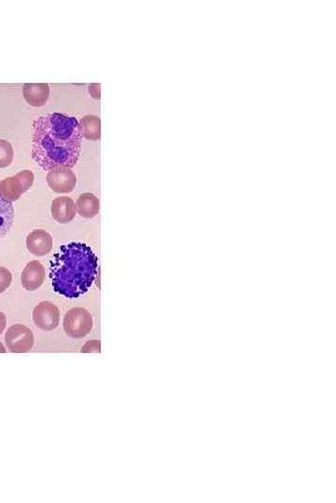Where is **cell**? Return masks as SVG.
<instances>
[{
    "label": "cell",
    "mask_w": 336,
    "mask_h": 503,
    "mask_svg": "<svg viewBox=\"0 0 336 503\" xmlns=\"http://www.w3.org/2000/svg\"><path fill=\"white\" fill-rule=\"evenodd\" d=\"M14 150L9 141L0 139V168H6L12 164Z\"/></svg>",
    "instance_id": "9a60e30c"
},
{
    "label": "cell",
    "mask_w": 336,
    "mask_h": 503,
    "mask_svg": "<svg viewBox=\"0 0 336 503\" xmlns=\"http://www.w3.org/2000/svg\"><path fill=\"white\" fill-rule=\"evenodd\" d=\"M12 274L8 268L0 267V294L4 293L10 286Z\"/></svg>",
    "instance_id": "2e32d148"
},
{
    "label": "cell",
    "mask_w": 336,
    "mask_h": 503,
    "mask_svg": "<svg viewBox=\"0 0 336 503\" xmlns=\"http://www.w3.org/2000/svg\"><path fill=\"white\" fill-rule=\"evenodd\" d=\"M54 242L51 234L44 230H35L26 238V248L36 257H44L52 250Z\"/></svg>",
    "instance_id": "9c48e42d"
},
{
    "label": "cell",
    "mask_w": 336,
    "mask_h": 503,
    "mask_svg": "<svg viewBox=\"0 0 336 503\" xmlns=\"http://www.w3.org/2000/svg\"><path fill=\"white\" fill-rule=\"evenodd\" d=\"M49 188L56 193H70L77 185L75 173L70 168H54L46 176Z\"/></svg>",
    "instance_id": "8992f818"
},
{
    "label": "cell",
    "mask_w": 336,
    "mask_h": 503,
    "mask_svg": "<svg viewBox=\"0 0 336 503\" xmlns=\"http://www.w3.org/2000/svg\"><path fill=\"white\" fill-rule=\"evenodd\" d=\"M81 352H83V354H92V352H94V354H99V352H101V341H90L86 342V343L83 345V347H81Z\"/></svg>",
    "instance_id": "e0dca14e"
},
{
    "label": "cell",
    "mask_w": 336,
    "mask_h": 503,
    "mask_svg": "<svg viewBox=\"0 0 336 503\" xmlns=\"http://www.w3.org/2000/svg\"><path fill=\"white\" fill-rule=\"evenodd\" d=\"M32 158L45 171L74 167L81 157L83 130L75 117L49 113L32 123Z\"/></svg>",
    "instance_id": "6da1fadb"
},
{
    "label": "cell",
    "mask_w": 336,
    "mask_h": 503,
    "mask_svg": "<svg viewBox=\"0 0 336 503\" xmlns=\"http://www.w3.org/2000/svg\"><path fill=\"white\" fill-rule=\"evenodd\" d=\"M14 221V208L12 202L7 201L0 195V239L3 238L12 230Z\"/></svg>",
    "instance_id": "5bb4252c"
},
{
    "label": "cell",
    "mask_w": 336,
    "mask_h": 503,
    "mask_svg": "<svg viewBox=\"0 0 336 503\" xmlns=\"http://www.w3.org/2000/svg\"><path fill=\"white\" fill-rule=\"evenodd\" d=\"M98 257L84 242H70L60 247L52 257L49 277L52 288L67 299H78L87 293L96 281Z\"/></svg>",
    "instance_id": "7a4b0ae2"
},
{
    "label": "cell",
    "mask_w": 336,
    "mask_h": 503,
    "mask_svg": "<svg viewBox=\"0 0 336 503\" xmlns=\"http://www.w3.org/2000/svg\"><path fill=\"white\" fill-rule=\"evenodd\" d=\"M76 211L81 217L91 220L97 217L101 211V202L98 197L90 192L80 195L76 202Z\"/></svg>",
    "instance_id": "7c38bea8"
},
{
    "label": "cell",
    "mask_w": 336,
    "mask_h": 503,
    "mask_svg": "<svg viewBox=\"0 0 336 503\" xmlns=\"http://www.w3.org/2000/svg\"><path fill=\"white\" fill-rule=\"evenodd\" d=\"M34 323L43 331H52L60 322V310L54 303L42 301L33 310Z\"/></svg>",
    "instance_id": "52a82bcc"
},
{
    "label": "cell",
    "mask_w": 336,
    "mask_h": 503,
    "mask_svg": "<svg viewBox=\"0 0 336 503\" xmlns=\"http://www.w3.org/2000/svg\"><path fill=\"white\" fill-rule=\"evenodd\" d=\"M5 341L10 352L25 354L32 350L35 339L32 331L28 326L17 323L8 329Z\"/></svg>",
    "instance_id": "5b68a950"
},
{
    "label": "cell",
    "mask_w": 336,
    "mask_h": 503,
    "mask_svg": "<svg viewBox=\"0 0 336 503\" xmlns=\"http://www.w3.org/2000/svg\"><path fill=\"white\" fill-rule=\"evenodd\" d=\"M80 125L83 136L87 140L98 141L101 137V120L98 116L86 115L81 118Z\"/></svg>",
    "instance_id": "4fadbf2b"
},
{
    "label": "cell",
    "mask_w": 336,
    "mask_h": 503,
    "mask_svg": "<svg viewBox=\"0 0 336 503\" xmlns=\"http://www.w3.org/2000/svg\"><path fill=\"white\" fill-rule=\"evenodd\" d=\"M50 92L51 88L47 83H25L23 89L25 101L34 107L45 105L49 100Z\"/></svg>",
    "instance_id": "8fae6325"
},
{
    "label": "cell",
    "mask_w": 336,
    "mask_h": 503,
    "mask_svg": "<svg viewBox=\"0 0 336 503\" xmlns=\"http://www.w3.org/2000/svg\"><path fill=\"white\" fill-rule=\"evenodd\" d=\"M34 179L35 175L30 170L21 171L14 176L0 182V195L7 201L17 202L23 194L32 188Z\"/></svg>",
    "instance_id": "277c9868"
},
{
    "label": "cell",
    "mask_w": 336,
    "mask_h": 503,
    "mask_svg": "<svg viewBox=\"0 0 336 503\" xmlns=\"http://www.w3.org/2000/svg\"><path fill=\"white\" fill-rule=\"evenodd\" d=\"M6 325H7L6 315H5L3 312H0V334L3 333L5 328H6Z\"/></svg>",
    "instance_id": "ac0fdd59"
},
{
    "label": "cell",
    "mask_w": 336,
    "mask_h": 503,
    "mask_svg": "<svg viewBox=\"0 0 336 503\" xmlns=\"http://www.w3.org/2000/svg\"><path fill=\"white\" fill-rule=\"evenodd\" d=\"M75 202L72 197L61 196L56 197L51 204L52 217L56 222L67 224L72 222L76 217Z\"/></svg>",
    "instance_id": "30bf717a"
},
{
    "label": "cell",
    "mask_w": 336,
    "mask_h": 503,
    "mask_svg": "<svg viewBox=\"0 0 336 503\" xmlns=\"http://www.w3.org/2000/svg\"><path fill=\"white\" fill-rule=\"evenodd\" d=\"M7 350L5 349V347L3 346V344L0 342V354H6Z\"/></svg>",
    "instance_id": "d6986e66"
},
{
    "label": "cell",
    "mask_w": 336,
    "mask_h": 503,
    "mask_svg": "<svg viewBox=\"0 0 336 503\" xmlns=\"http://www.w3.org/2000/svg\"><path fill=\"white\" fill-rule=\"evenodd\" d=\"M45 267L38 260L28 263L21 275V283L25 290L33 292L41 288L45 281Z\"/></svg>",
    "instance_id": "ba28073f"
},
{
    "label": "cell",
    "mask_w": 336,
    "mask_h": 503,
    "mask_svg": "<svg viewBox=\"0 0 336 503\" xmlns=\"http://www.w3.org/2000/svg\"><path fill=\"white\" fill-rule=\"evenodd\" d=\"M63 328L65 333L70 338H85L93 328V317L84 308H73L65 313Z\"/></svg>",
    "instance_id": "3957f363"
}]
</instances>
